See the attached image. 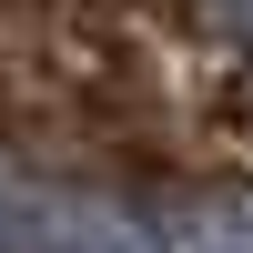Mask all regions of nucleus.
<instances>
[{
    "label": "nucleus",
    "mask_w": 253,
    "mask_h": 253,
    "mask_svg": "<svg viewBox=\"0 0 253 253\" xmlns=\"http://www.w3.org/2000/svg\"><path fill=\"white\" fill-rule=\"evenodd\" d=\"M0 253H162L132 203L101 193H51V182H0Z\"/></svg>",
    "instance_id": "nucleus-1"
},
{
    "label": "nucleus",
    "mask_w": 253,
    "mask_h": 253,
    "mask_svg": "<svg viewBox=\"0 0 253 253\" xmlns=\"http://www.w3.org/2000/svg\"><path fill=\"white\" fill-rule=\"evenodd\" d=\"M193 253H253V233H213V243H193Z\"/></svg>",
    "instance_id": "nucleus-2"
}]
</instances>
